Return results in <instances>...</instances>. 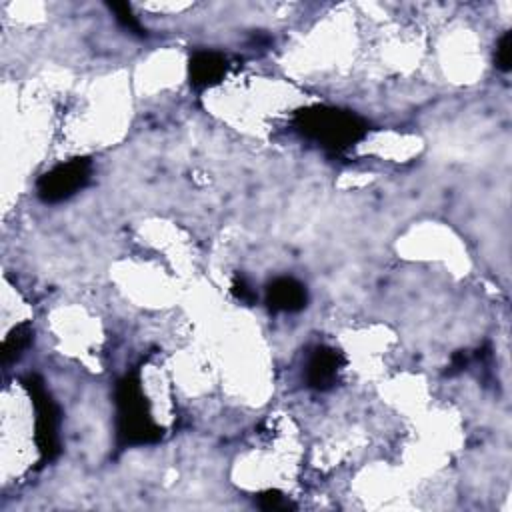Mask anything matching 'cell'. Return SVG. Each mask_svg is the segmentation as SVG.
<instances>
[{
  "instance_id": "obj_1",
  "label": "cell",
  "mask_w": 512,
  "mask_h": 512,
  "mask_svg": "<svg viewBox=\"0 0 512 512\" xmlns=\"http://www.w3.org/2000/svg\"><path fill=\"white\" fill-rule=\"evenodd\" d=\"M292 124L302 138L330 154L346 152L368 134V122L356 112L324 104L296 110Z\"/></svg>"
},
{
  "instance_id": "obj_2",
  "label": "cell",
  "mask_w": 512,
  "mask_h": 512,
  "mask_svg": "<svg viewBox=\"0 0 512 512\" xmlns=\"http://www.w3.org/2000/svg\"><path fill=\"white\" fill-rule=\"evenodd\" d=\"M116 442L118 448L154 444L164 430L152 420L138 372H128L116 384Z\"/></svg>"
},
{
  "instance_id": "obj_3",
  "label": "cell",
  "mask_w": 512,
  "mask_h": 512,
  "mask_svg": "<svg viewBox=\"0 0 512 512\" xmlns=\"http://www.w3.org/2000/svg\"><path fill=\"white\" fill-rule=\"evenodd\" d=\"M22 384L34 406L36 446L40 450L42 462H52L60 454V408L38 374L24 376Z\"/></svg>"
},
{
  "instance_id": "obj_4",
  "label": "cell",
  "mask_w": 512,
  "mask_h": 512,
  "mask_svg": "<svg viewBox=\"0 0 512 512\" xmlns=\"http://www.w3.org/2000/svg\"><path fill=\"white\" fill-rule=\"evenodd\" d=\"M92 174V160L86 156L70 158L44 172L36 182L38 198L46 204H58L80 192Z\"/></svg>"
},
{
  "instance_id": "obj_5",
  "label": "cell",
  "mask_w": 512,
  "mask_h": 512,
  "mask_svg": "<svg viewBox=\"0 0 512 512\" xmlns=\"http://www.w3.org/2000/svg\"><path fill=\"white\" fill-rule=\"evenodd\" d=\"M344 362H346V358L340 350L330 348V346H316L306 362L304 378H306L308 388H312L316 392L330 390L336 384L338 372L344 366Z\"/></svg>"
},
{
  "instance_id": "obj_6",
  "label": "cell",
  "mask_w": 512,
  "mask_h": 512,
  "mask_svg": "<svg viewBox=\"0 0 512 512\" xmlns=\"http://www.w3.org/2000/svg\"><path fill=\"white\" fill-rule=\"evenodd\" d=\"M308 304L306 286L292 276H278L266 284V306L270 312H300Z\"/></svg>"
},
{
  "instance_id": "obj_7",
  "label": "cell",
  "mask_w": 512,
  "mask_h": 512,
  "mask_svg": "<svg viewBox=\"0 0 512 512\" xmlns=\"http://www.w3.org/2000/svg\"><path fill=\"white\" fill-rule=\"evenodd\" d=\"M228 72V58L216 50H196L188 62V78L196 90L216 86Z\"/></svg>"
},
{
  "instance_id": "obj_8",
  "label": "cell",
  "mask_w": 512,
  "mask_h": 512,
  "mask_svg": "<svg viewBox=\"0 0 512 512\" xmlns=\"http://www.w3.org/2000/svg\"><path fill=\"white\" fill-rule=\"evenodd\" d=\"M32 338H34V332L28 322L14 326L2 344V362L10 364V362L18 360L22 356V352L32 344Z\"/></svg>"
},
{
  "instance_id": "obj_9",
  "label": "cell",
  "mask_w": 512,
  "mask_h": 512,
  "mask_svg": "<svg viewBox=\"0 0 512 512\" xmlns=\"http://www.w3.org/2000/svg\"><path fill=\"white\" fill-rule=\"evenodd\" d=\"M108 8H110V12L114 14L116 22H118L124 30L132 32V34H136V36H140V38H142V36H148V34H146V28L140 24L138 16H134L130 4H126V2H108Z\"/></svg>"
},
{
  "instance_id": "obj_10",
  "label": "cell",
  "mask_w": 512,
  "mask_h": 512,
  "mask_svg": "<svg viewBox=\"0 0 512 512\" xmlns=\"http://www.w3.org/2000/svg\"><path fill=\"white\" fill-rule=\"evenodd\" d=\"M256 502L262 510H272V512H286V510H294L296 506L280 492V490H264L256 496Z\"/></svg>"
},
{
  "instance_id": "obj_11",
  "label": "cell",
  "mask_w": 512,
  "mask_h": 512,
  "mask_svg": "<svg viewBox=\"0 0 512 512\" xmlns=\"http://www.w3.org/2000/svg\"><path fill=\"white\" fill-rule=\"evenodd\" d=\"M496 68L502 72H508L512 68V32H504L496 44L494 52Z\"/></svg>"
},
{
  "instance_id": "obj_12",
  "label": "cell",
  "mask_w": 512,
  "mask_h": 512,
  "mask_svg": "<svg viewBox=\"0 0 512 512\" xmlns=\"http://www.w3.org/2000/svg\"><path fill=\"white\" fill-rule=\"evenodd\" d=\"M232 294H234L240 302H244V304H254V302H256V292L252 290V286L248 284V280H246L244 276H240V274H236L234 280H232Z\"/></svg>"
},
{
  "instance_id": "obj_13",
  "label": "cell",
  "mask_w": 512,
  "mask_h": 512,
  "mask_svg": "<svg viewBox=\"0 0 512 512\" xmlns=\"http://www.w3.org/2000/svg\"><path fill=\"white\" fill-rule=\"evenodd\" d=\"M466 366H468V354L460 350V352H456V354L450 358V366H448L446 374H448V376H454V374L462 372Z\"/></svg>"
}]
</instances>
